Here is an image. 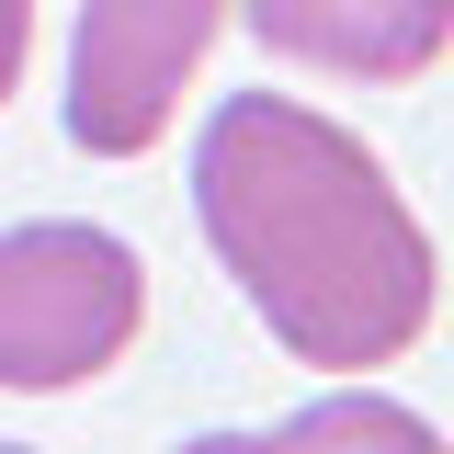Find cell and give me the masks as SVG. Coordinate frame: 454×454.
Returning a JSON list of instances; mask_svg holds the SVG:
<instances>
[{
    "label": "cell",
    "mask_w": 454,
    "mask_h": 454,
    "mask_svg": "<svg viewBox=\"0 0 454 454\" xmlns=\"http://www.w3.org/2000/svg\"><path fill=\"white\" fill-rule=\"evenodd\" d=\"M193 216L250 318L318 375H375L432 330V227L409 216V193L352 125L295 91H227L205 114Z\"/></svg>",
    "instance_id": "1"
},
{
    "label": "cell",
    "mask_w": 454,
    "mask_h": 454,
    "mask_svg": "<svg viewBox=\"0 0 454 454\" xmlns=\"http://www.w3.org/2000/svg\"><path fill=\"white\" fill-rule=\"evenodd\" d=\"M148 330V262L91 216H35L0 227V387L57 397L125 364V340Z\"/></svg>",
    "instance_id": "2"
},
{
    "label": "cell",
    "mask_w": 454,
    "mask_h": 454,
    "mask_svg": "<svg viewBox=\"0 0 454 454\" xmlns=\"http://www.w3.org/2000/svg\"><path fill=\"white\" fill-rule=\"evenodd\" d=\"M216 35H227V0H80V35H68V148L148 160Z\"/></svg>",
    "instance_id": "3"
},
{
    "label": "cell",
    "mask_w": 454,
    "mask_h": 454,
    "mask_svg": "<svg viewBox=\"0 0 454 454\" xmlns=\"http://www.w3.org/2000/svg\"><path fill=\"white\" fill-rule=\"evenodd\" d=\"M250 35L330 80H420L454 46V0H239Z\"/></svg>",
    "instance_id": "4"
},
{
    "label": "cell",
    "mask_w": 454,
    "mask_h": 454,
    "mask_svg": "<svg viewBox=\"0 0 454 454\" xmlns=\"http://www.w3.org/2000/svg\"><path fill=\"white\" fill-rule=\"evenodd\" d=\"M273 443L284 454H454L420 409H397V397H375V387H340V397H318V409H295Z\"/></svg>",
    "instance_id": "5"
},
{
    "label": "cell",
    "mask_w": 454,
    "mask_h": 454,
    "mask_svg": "<svg viewBox=\"0 0 454 454\" xmlns=\"http://www.w3.org/2000/svg\"><path fill=\"white\" fill-rule=\"evenodd\" d=\"M23 57H35V0H0V103L23 91Z\"/></svg>",
    "instance_id": "6"
},
{
    "label": "cell",
    "mask_w": 454,
    "mask_h": 454,
    "mask_svg": "<svg viewBox=\"0 0 454 454\" xmlns=\"http://www.w3.org/2000/svg\"><path fill=\"white\" fill-rule=\"evenodd\" d=\"M182 454H284L273 432H205V443H182Z\"/></svg>",
    "instance_id": "7"
},
{
    "label": "cell",
    "mask_w": 454,
    "mask_h": 454,
    "mask_svg": "<svg viewBox=\"0 0 454 454\" xmlns=\"http://www.w3.org/2000/svg\"><path fill=\"white\" fill-rule=\"evenodd\" d=\"M0 454H23V443H0Z\"/></svg>",
    "instance_id": "8"
}]
</instances>
